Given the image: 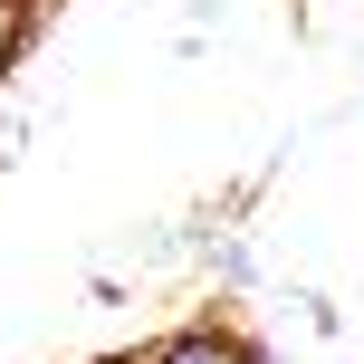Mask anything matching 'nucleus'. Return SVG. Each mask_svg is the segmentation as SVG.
I'll return each mask as SVG.
<instances>
[{
    "label": "nucleus",
    "mask_w": 364,
    "mask_h": 364,
    "mask_svg": "<svg viewBox=\"0 0 364 364\" xmlns=\"http://www.w3.org/2000/svg\"><path fill=\"white\" fill-rule=\"evenodd\" d=\"M144 364H259V346L240 326H220V316H192V326H173L164 346H144Z\"/></svg>",
    "instance_id": "f257e3e1"
},
{
    "label": "nucleus",
    "mask_w": 364,
    "mask_h": 364,
    "mask_svg": "<svg viewBox=\"0 0 364 364\" xmlns=\"http://www.w3.org/2000/svg\"><path fill=\"white\" fill-rule=\"evenodd\" d=\"M10 154H19V125H10V115H0V164H10Z\"/></svg>",
    "instance_id": "7ed1b4c3"
},
{
    "label": "nucleus",
    "mask_w": 364,
    "mask_h": 364,
    "mask_svg": "<svg viewBox=\"0 0 364 364\" xmlns=\"http://www.w3.org/2000/svg\"><path fill=\"white\" fill-rule=\"evenodd\" d=\"M29 38H38V10H29V0H0V87L19 77V58H29Z\"/></svg>",
    "instance_id": "f03ea898"
}]
</instances>
